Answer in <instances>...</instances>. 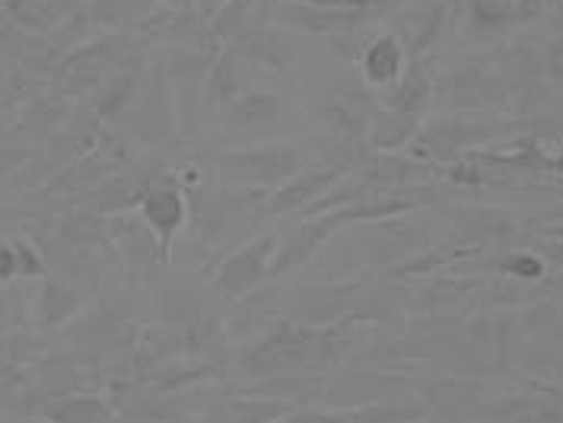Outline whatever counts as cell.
Wrapping results in <instances>:
<instances>
[{"label":"cell","instance_id":"obj_1","mask_svg":"<svg viewBox=\"0 0 563 423\" xmlns=\"http://www.w3.org/2000/svg\"><path fill=\"white\" fill-rule=\"evenodd\" d=\"M48 418L58 423H96L109 418V408L96 398H70L48 408Z\"/></svg>","mask_w":563,"mask_h":423},{"label":"cell","instance_id":"obj_2","mask_svg":"<svg viewBox=\"0 0 563 423\" xmlns=\"http://www.w3.org/2000/svg\"><path fill=\"white\" fill-rule=\"evenodd\" d=\"M147 216L163 236H173V230L181 223V201L176 191H153L147 198Z\"/></svg>","mask_w":563,"mask_h":423},{"label":"cell","instance_id":"obj_3","mask_svg":"<svg viewBox=\"0 0 563 423\" xmlns=\"http://www.w3.org/2000/svg\"><path fill=\"white\" fill-rule=\"evenodd\" d=\"M16 274V255H13V245L0 248V277H10Z\"/></svg>","mask_w":563,"mask_h":423}]
</instances>
